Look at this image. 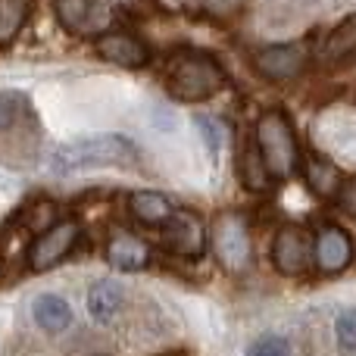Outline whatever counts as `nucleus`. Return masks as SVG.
<instances>
[{
	"label": "nucleus",
	"instance_id": "nucleus-21",
	"mask_svg": "<svg viewBox=\"0 0 356 356\" xmlns=\"http://www.w3.org/2000/svg\"><path fill=\"white\" fill-rule=\"evenodd\" d=\"M334 338L344 350H356V309H344L334 322Z\"/></svg>",
	"mask_w": 356,
	"mask_h": 356
},
{
	"label": "nucleus",
	"instance_id": "nucleus-23",
	"mask_svg": "<svg viewBox=\"0 0 356 356\" xmlns=\"http://www.w3.org/2000/svg\"><path fill=\"white\" fill-rule=\"evenodd\" d=\"M22 113V97L19 94H10V91H0V131L13 129Z\"/></svg>",
	"mask_w": 356,
	"mask_h": 356
},
{
	"label": "nucleus",
	"instance_id": "nucleus-18",
	"mask_svg": "<svg viewBox=\"0 0 356 356\" xmlns=\"http://www.w3.org/2000/svg\"><path fill=\"white\" fill-rule=\"evenodd\" d=\"M238 175H241V181H244L247 191H269L272 181H275V178L269 175V169H266V163H263V156H259L257 144H247V147H244L241 163H238Z\"/></svg>",
	"mask_w": 356,
	"mask_h": 356
},
{
	"label": "nucleus",
	"instance_id": "nucleus-6",
	"mask_svg": "<svg viewBox=\"0 0 356 356\" xmlns=\"http://www.w3.org/2000/svg\"><path fill=\"white\" fill-rule=\"evenodd\" d=\"M79 234H81L79 222H72V219L54 222V225L38 234L35 244L29 247V269L47 272V269H54L56 263H63V259L72 253V247L79 244Z\"/></svg>",
	"mask_w": 356,
	"mask_h": 356
},
{
	"label": "nucleus",
	"instance_id": "nucleus-13",
	"mask_svg": "<svg viewBox=\"0 0 356 356\" xmlns=\"http://www.w3.org/2000/svg\"><path fill=\"white\" fill-rule=\"evenodd\" d=\"M125 303V291L119 282H113V278H100V282L91 284V291H88V313L94 316V322H113V316L122 309Z\"/></svg>",
	"mask_w": 356,
	"mask_h": 356
},
{
	"label": "nucleus",
	"instance_id": "nucleus-20",
	"mask_svg": "<svg viewBox=\"0 0 356 356\" xmlns=\"http://www.w3.org/2000/svg\"><path fill=\"white\" fill-rule=\"evenodd\" d=\"M54 219H56V209H54V203H47V200H38L35 207H29L22 213V225L38 234L47 232V228L54 225Z\"/></svg>",
	"mask_w": 356,
	"mask_h": 356
},
{
	"label": "nucleus",
	"instance_id": "nucleus-10",
	"mask_svg": "<svg viewBox=\"0 0 356 356\" xmlns=\"http://www.w3.org/2000/svg\"><path fill=\"white\" fill-rule=\"evenodd\" d=\"M100 60L106 63H116V66L125 69H138V66H147L150 63V47L135 35H125V31H104L94 44Z\"/></svg>",
	"mask_w": 356,
	"mask_h": 356
},
{
	"label": "nucleus",
	"instance_id": "nucleus-5",
	"mask_svg": "<svg viewBox=\"0 0 356 356\" xmlns=\"http://www.w3.org/2000/svg\"><path fill=\"white\" fill-rule=\"evenodd\" d=\"M54 10L63 29L79 38H100L104 31H110L116 16L113 0H54Z\"/></svg>",
	"mask_w": 356,
	"mask_h": 356
},
{
	"label": "nucleus",
	"instance_id": "nucleus-8",
	"mask_svg": "<svg viewBox=\"0 0 356 356\" xmlns=\"http://www.w3.org/2000/svg\"><path fill=\"white\" fill-rule=\"evenodd\" d=\"M163 247L175 257L197 259L207 250V228L194 213H172V219L163 225Z\"/></svg>",
	"mask_w": 356,
	"mask_h": 356
},
{
	"label": "nucleus",
	"instance_id": "nucleus-25",
	"mask_svg": "<svg viewBox=\"0 0 356 356\" xmlns=\"http://www.w3.org/2000/svg\"><path fill=\"white\" fill-rule=\"evenodd\" d=\"M338 207L344 209L347 216H356V175H350L338 191Z\"/></svg>",
	"mask_w": 356,
	"mask_h": 356
},
{
	"label": "nucleus",
	"instance_id": "nucleus-1",
	"mask_svg": "<svg viewBox=\"0 0 356 356\" xmlns=\"http://www.w3.org/2000/svg\"><path fill=\"white\" fill-rule=\"evenodd\" d=\"M138 160V147L125 135H91L79 141L60 144L50 156L56 175H72L94 166H129Z\"/></svg>",
	"mask_w": 356,
	"mask_h": 356
},
{
	"label": "nucleus",
	"instance_id": "nucleus-24",
	"mask_svg": "<svg viewBox=\"0 0 356 356\" xmlns=\"http://www.w3.org/2000/svg\"><path fill=\"white\" fill-rule=\"evenodd\" d=\"M194 122H197V129H200L203 141H207V150L216 156V154H219V141H222V135H219V125H216L213 119H207V116H197Z\"/></svg>",
	"mask_w": 356,
	"mask_h": 356
},
{
	"label": "nucleus",
	"instance_id": "nucleus-16",
	"mask_svg": "<svg viewBox=\"0 0 356 356\" xmlns=\"http://www.w3.org/2000/svg\"><path fill=\"white\" fill-rule=\"evenodd\" d=\"M31 313H35V322L47 334H63L72 325V307L60 294H41L31 307Z\"/></svg>",
	"mask_w": 356,
	"mask_h": 356
},
{
	"label": "nucleus",
	"instance_id": "nucleus-17",
	"mask_svg": "<svg viewBox=\"0 0 356 356\" xmlns=\"http://www.w3.org/2000/svg\"><path fill=\"white\" fill-rule=\"evenodd\" d=\"M356 56V13L338 22L332 29V35L325 38V47H322V63L334 66V63H347Z\"/></svg>",
	"mask_w": 356,
	"mask_h": 356
},
{
	"label": "nucleus",
	"instance_id": "nucleus-3",
	"mask_svg": "<svg viewBox=\"0 0 356 356\" xmlns=\"http://www.w3.org/2000/svg\"><path fill=\"white\" fill-rule=\"evenodd\" d=\"M257 150L263 156L266 169L272 178H291L300 163V147H297V135L291 125L288 113L269 110L259 116L257 122Z\"/></svg>",
	"mask_w": 356,
	"mask_h": 356
},
{
	"label": "nucleus",
	"instance_id": "nucleus-19",
	"mask_svg": "<svg viewBox=\"0 0 356 356\" xmlns=\"http://www.w3.org/2000/svg\"><path fill=\"white\" fill-rule=\"evenodd\" d=\"M25 16H29V0H0V44H10L19 35Z\"/></svg>",
	"mask_w": 356,
	"mask_h": 356
},
{
	"label": "nucleus",
	"instance_id": "nucleus-9",
	"mask_svg": "<svg viewBox=\"0 0 356 356\" xmlns=\"http://www.w3.org/2000/svg\"><path fill=\"white\" fill-rule=\"evenodd\" d=\"M307 66V47L303 44H275L257 54V69L269 81H291Z\"/></svg>",
	"mask_w": 356,
	"mask_h": 356
},
{
	"label": "nucleus",
	"instance_id": "nucleus-2",
	"mask_svg": "<svg viewBox=\"0 0 356 356\" xmlns=\"http://www.w3.org/2000/svg\"><path fill=\"white\" fill-rule=\"evenodd\" d=\"M169 94L175 100H184V104H200V100H209L216 91H222L225 85V72L222 66L207 54H197V50H188V54H178L169 63Z\"/></svg>",
	"mask_w": 356,
	"mask_h": 356
},
{
	"label": "nucleus",
	"instance_id": "nucleus-22",
	"mask_svg": "<svg viewBox=\"0 0 356 356\" xmlns=\"http://www.w3.org/2000/svg\"><path fill=\"white\" fill-rule=\"evenodd\" d=\"M247 356H291V344L284 338L266 334V338L253 341V344L247 347Z\"/></svg>",
	"mask_w": 356,
	"mask_h": 356
},
{
	"label": "nucleus",
	"instance_id": "nucleus-7",
	"mask_svg": "<svg viewBox=\"0 0 356 356\" xmlns=\"http://www.w3.org/2000/svg\"><path fill=\"white\" fill-rule=\"evenodd\" d=\"M272 263L282 275H300L313 263V234L303 225H284L278 228L272 241Z\"/></svg>",
	"mask_w": 356,
	"mask_h": 356
},
{
	"label": "nucleus",
	"instance_id": "nucleus-15",
	"mask_svg": "<svg viewBox=\"0 0 356 356\" xmlns=\"http://www.w3.org/2000/svg\"><path fill=\"white\" fill-rule=\"evenodd\" d=\"M303 175H307L309 191H313L316 197H322V200H332V197H338L341 184H344V178H341V169L334 166L332 160H325V156H309V160L303 163Z\"/></svg>",
	"mask_w": 356,
	"mask_h": 356
},
{
	"label": "nucleus",
	"instance_id": "nucleus-12",
	"mask_svg": "<svg viewBox=\"0 0 356 356\" xmlns=\"http://www.w3.org/2000/svg\"><path fill=\"white\" fill-rule=\"evenodd\" d=\"M106 259H110V266H116V269H122V272H138L150 263V247H147V241H141L138 234L119 228V232L110 234Z\"/></svg>",
	"mask_w": 356,
	"mask_h": 356
},
{
	"label": "nucleus",
	"instance_id": "nucleus-14",
	"mask_svg": "<svg viewBox=\"0 0 356 356\" xmlns=\"http://www.w3.org/2000/svg\"><path fill=\"white\" fill-rule=\"evenodd\" d=\"M129 209L141 225H166L175 213L172 200L166 194H160V191H138V194H131Z\"/></svg>",
	"mask_w": 356,
	"mask_h": 356
},
{
	"label": "nucleus",
	"instance_id": "nucleus-4",
	"mask_svg": "<svg viewBox=\"0 0 356 356\" xmlns=\"http://www.w3.org/2000/svg\"><path fill=\"white\" fill-rule=\"evenodd\" d=\"M213 253L228 272H247L253 257L250 232H247L244 216L238 213H222L213 222Z\"/></svg>",
	"mask_w": 356,
	"mask_h": 356
},
{
	"label": "nucleus",
	"instance_id": "nucleus-11",
	"mask_svg": "<svg viewBox=\"0 0 356 356\" xmlns=\"http://www.w3.org/2000/svg\"><path fill=\"white\" fill-rule=\"evenodd\" d=\"M313 257H316V266L328 275L334 272H344L353 259V241L344 228L338 225H325L313 241Z\"/></svg>",
	"mask_w": 356,
	"mask_h": 356
}]
</instances>
